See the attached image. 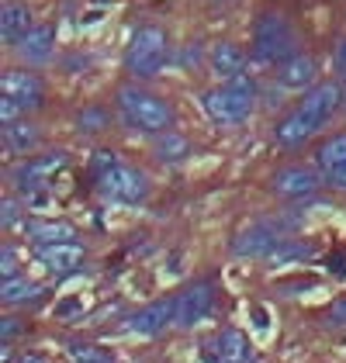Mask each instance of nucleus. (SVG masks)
<instances>
[{
  "label": "nucleus",
  "instance_id": "1",
  "mask_svg": "<svg viewBox=\"0 0 346 363\" xmlns=\"http://www.w3.org/2000/svg\"><path fill=\"white\" fill-rule=\"evenodd\" d=\"M336 108H340V86L336 84L312 86V90L301 97V104H298V108H294V111L277 125V142H281L284 149H298V145H305L318 128H325V125H329V118L336 114Z\"/></svg>",
  "mask_w": 346,
  "mask_h": 363
},
{
  "label": "nucleus",
  "instance_id": "2",
  "mask_svg": "<svg viewBox=\"0 0 346 363\" xmlns=\"http://www.w3.org/2000/svg\"><path fill=\"white\" fill-rule=\"evenodd\" d=\"M118 111L121 121L135 132H149V135H163L170 132L173 125V111L163 97H152L139 86H121L118 90Z\"/></svg>",
  "mask_w": 346,
  "mask_h": 363
},
{
  "label": "nucleus",
  "instance_id": "3",
  "mask_svg": "<svg viewBox=\"0 0 346 363\" xmlns=\"http://www.w3.org/2000/svg\"><path fill=\"white\" fill-rule=\"evenodd\" d=\"M201 104H204V114L215 125H242L250 118V111H253V80L239 73L225 86L208 90L201 97Z\"/></svg>",
  "mask_w": 346,
  "mask_h": 363
},
{
  "label": "nucleus",
  "instance_id": "4",
  "mask_svg": "<svg viewBox=\"0 0 346 363\" xmlns=\"http://www.w3.org/2000/svg\"><path fill=\"white\" fill-rule=\"evenodd\" d=\"M253 49H257V59H263V62H288L291 56H298L294 31L281 14H263L257 21Z\"/></svg>",
  "mask_w": 346,
  "mask_h": 363
},
{
  "label": "nucleus",
  "instance_id": "5",
  "mask_svg": "<svg viewBox=\"0 0 346 363\" xmlns=\"http://www.w3.org/2000/svg\"><path fill=\"white\" fill-rule=\"evenodd\" d=\"M97 191L108 197V201H118V204H139L149 191L143 169L128 167V163H111L108 169L97 173Z\"/></svg>",
  "mask_w": 346,
  "mask_h": 363
},
{
  "label": "nucleus",
  "instance_id": "6",
  "mask_svg": "<svg viewBox=\"0 0 346 363\" xmlns=\"http://www.w3.org/2000/svg\"><path fill=\"white\" fill-rule=\"evenodd\" d=\"M167 62V35L156 25H143L128 42V69L135 77H152Z\"/></svg>",
  "mask_w": 346,
  "mask_h": 363
},
{
  "label": "nucleus",
  "instance_id": "7",
  "mask_svg": "<svg viewBox=\"0 0 346 363\" xmlns=\"http://www.w3.org/2000/svg\"><path fill=\"white\" fill-rule=\"evenodd\" d=\"M316 167H318V173H322L325 184L346 191V132L343 135H333V139H325L318 145Z\"/></svg>",
  "mask_w": 346,
  "mask_h": 363
},
{
  "label": "nucleus",
  "instance_id": "8",
  "mask_svg": "<svg viewBox=\"0 0 346 363\" xmlns=\"http://www.w3.org/2000/svg\"><path fill=\"white\" fill-rule=\"evenodd\" d=\"M0 90H4V97L7 101H14L18 108H38L42 104V97H45V86L38 77H31V73H21V69H11V73H4V80H0Z\"/></svg>",
  "mask_w": 346,
  "mask_h": 363
},
{
  "label": "nucleus",
  "instance_id": "9",
  "mask_svg": "<svg viewBox=\"0 0 346 363\" xmlns=\"http://www.w3.org/2000/svg\"><path fill=\"white\" fill-rule=\"evenodd\" d=\"M281 232H284L281 222H263L257 228H250V232H242L235 239L232 252L235 256H274V250L281 246Z\"/></svg>",
  "mask_w": 346,
  "mask_h": 363
},
{
  "label": "nucleus",
  "instance_id": "10",
  "mask_svg": "<svg viewBox=\"0 0 346 363\" xmlns=\"http://www.w3.org/2000/svg\"><path fill=\"white\" fill-rule=\"evenodd\" d=\"M322 187V173L312 167H288L274 177V194L281 197H312Z\"/></svg>",
  "mask_w": 346,
  "mask_h": 363
},
{
  "label": "nucleus",
  "instance_id": "11",
  "mask_svg": "<svg viewBox=\"0 0 346 363\" xmlns=\"http://www.w3.org/2000/svg\"><path fill=\"white\" fill-rule=\"evenodd\" d=\"M211 301H215V291H211L208 284H194L191 291H184V294L177 298V322H173V325H180V329L198 325L204 315L211 311Z\"/></svg>",
  "mask_w": 346,
  "mask_h": 363
},
{
  "label": "nucleus",
  "instance_id": "12",
  "mask_svg": "<svg viewBox=\"0 0 346 363\" xmlns=\"http://www.w3.org/2000/svg\"><path fill=\"white\" fill-rule=\"evenodd\" d=\"M173 322H177V298H167V301H152L149 308L135 311L128 318V329L132 333H143V335H156V333H163L167 325H173Z\"/></svg>",
  "mask_w": 346,
  "mask_h": 363
},
{
  "label": "nucleus",
  "instance_id": "13",
  "mask_svg": "<svg viewBox=\"0 0 346 363\" xmlns=\"http://www.w3.org/2000/svg\"><path fill=\"white\" fill-rule=\"evenodd\" d=\"M59 169H62V156L59 152L42 156V160H28L25 167L18 169V184H21V191H45Z\"/></svg>",
  "mask_w": 346,
  "mask_h": 363
},
{
  "label": "nucleus",
  "instance_id": "14",
  "mask_svg": "<svg viewBox=\"0 0 346 363\" xmlns=\"http://www.w3.org/2000/svg\"><path fill=\"white\" fill-rule=\"evenodd\" d=\"M38 259L56 270V274H69L84 263V242H56V246H35Z\"/></svg>",
  "mask_w": 346,
  "mask_h": 363
},
{
  "label": "nucleus",
  "instance_id": "15",
  "mask_svg": "<svg viewBox=\"0 0 346 363\" xmlns=\"http://www.w3.org/2000/svg\"><path fill=\"white\" fill-rule=\"evenodd\" d=\"M316 62H312V56H291L288 62H281V69H277V80H281V86H288V90H312L316 84Z\"/></svg>",
  "mask_w": 346,
  "mask_h": 363
},
{
  "label": "nucleus",
  "instance_id": "16",
  "mask_svg": "<svg viewBox=\"0 0 346 363\" xmlns=\"http://www.w3.org/2000/svg\"><path fill=\"white\" fill-rule=\"evenodd\" d=\"M18 56L31 62V66H45L52 59V28L49 25H38L31 28L21 42H18Z\"/></svg>",
  "mask_w": 346,
  "mask_h": 363
},
{
  "label": "nucleus",
  "instance_id": "17",
  "mask_svg": "<svg viewBox=\"0 0 346 363\" xmlns=\"http://www.w3.org/2000/svg\"><path fill=\"white\" fill-rule=\"evenodd\" d=\"M215 353V363H253V353H250V342L239 329H225L218 335V342L208 346Z\"/></svg>",
  "mask_w": 346,
  "mask_h": 363
},
{
  "label": "nucleus",
  "instance_id": "18",
  "mask_svg": "<svg viewBox=\"0 0 346 363\" xmlns=\"http://www.w3.org/2000/svg\"><path fill=\"white\" fill-rule=\"evenodd\" d=\"M28 31H31V11L25 4H7L4 14H0V35H4L7 42L18 45Z\"/></svg>",
  "mask_w": 346,
  "mask_h": 363
},
{
  "label": "nucleus",
  "instance_id": "19",
  "mask_svg": "<svg viewBox=\"0 0 346 363\" xmlns=\"http://www.w3.org/2000/svg\"><path fill=\"white\" fill-rule=\"evenodd\" d=\"M28 235L35 246H56V242H77V228L66 222H31Z\"/></svg>",
  "mask_w": 346,
  "mask_h": 363
},
{
  "label": "nucleus",
  "instance_id": "20",
  "mask_svg": "<svg viewBox=\"0 0 346 363\" xmlns=\"http://www.w3.org/2000/svg\"><path fill=\"white\" fill-rule=\"evenodd\" d=\"M211 69L218 73V77H239L242 73V52L235 49V45H229V42H222V45H215L211 49Z\"/></svg>",
  "mask_w": 346,
  "mask_h": 363
},
{
  "label": "nucleus",
  "instance_id": "21",
  "mask_svg": "<svg viewBox=\"0 0 346 363\" xmlns=\"http://www.w3.org/2000/svg\"><path fill=\"white\" fill-rule=\"evenodd\" d=\"M187 152H191V145L184 135H177V132H163L160 139H156V156L163 160V163H180V160H187Z\"/></svg>",
  "mask_w": 346,
  "mask_h": 363
},
{
  "label": "nucleus",
  "instance_id": "22",
  "mask_svg": "<svg viewBox=\"0 0 346 363\" xmlns=\"http://www.w3.org/2000/svg\"><path fill=\"white\" fill-rule=\"evenodd\" d=\"M4 139H7V149H18V152H28L31 145L38 142V132L31 128V125H7V132H4Z\"/></svg>",
  "mask_w": 346,
  "mask_h": 363
},
{
  "label": "nucleus",
  "instance_id": "23",
  "mask_svg": "<svg viewBox=\"0 0 346 363\" xmlns=\"http://www.w3.org/2000/svg\"><path fill=\"white\" fill-rule=\"evenodd\" d=\"M31 294H42L38 284H28V280H4V305H18V301H28Z\"/></svg>",
  "mask_w": 346,
  "mask_h": 363
},
{
  "label": "nucleus",
  "instance_id": "24",
  "mask_svg": "<svg viewBox=\"0 0 346 363\" xmlns=\"http://www.w3.org/2000/svg\"><path fill=\"white\" fill-rule=\"evenodd\" d=\"M312 252L316 250H312L308 242H301V246H298V242H281L270 259H274V263H284V259H305V256H312Z\"/></svg>",
  "mask_w": 346,
  "mask_h": 363
},
{
  "label": "nucleus",
  "instance_id": "25",
  "mask_svg": "<svg viewBox=\"0 0 346 363\" xmlns=\"http://www.w3.org/2000/svg\"><path fill=\"white\" fill-rule=\"evenodd\" d=\"M69 360L73 363H111V357L104 350H94V346H73L69 350Z\"/></svg>",
  "mask_w": 346,
  "mask_h": 363
},
{
  "label": "nucleus",
  "instance_id": "26",
  "mask_svg": "<svg viewBox=\"0 0 346 363\" xmlns=\"http://www.w3.org/2000/svg\"><path fill=\"white\" fill-rule=\"evenodd\" d=\"M329 322H333V325H346V294L329 308Z\"/></svg>",
  "mask_w": 346,
  "mask_h": 363
},
{
  "label": "nucleus",
  "instance_id": "27",
  "mask_svg": "<svg viewBox=\"0 0 346 363\" xmlns=\"http://www.w3.org/2000/svg\"><path fill=\"white\" fill-rule=\"evenodd\" d=\"M14 277V252H11V246L4 250V280Z\"/></svg>",
  "mask_w": 346,
  "mask_h": 363
},
{
  "label": "nucleus",
  "instance_id": "28",
  "mask_svg": "<svg viewBox=\"0 0 346 363\" xmlns=\"http://www.w3.org/2000/svg\"><path fill=\"white\" fill-rule=\"evenodd\" d=\"M18 218V204L14 201H4V225H14Z\"/></svg>",
  "mask_w": 346,
  "mask_h": 363
},
{
  "label": "nucleus",
  "instance_id": "29",
  "mask_svg": "<svg viewBox=\"0 0 346 363\" xmlns=\"http://www.w3.org/2000/svg\"><path fill=\"white\" fill-rule=\"evenodd\" d=\"M84 125H108V114H104V111H86L84 114Z\"/></svg>",
  "mask_w": 346,
  "mask_h": 363
},
{
  "label": "nucleus",
  "instance_id": "30",
  "mask_svg": "<svg viewBox=\"0 0 346 363\" xmlns=\"http://www.w3.org/2000/svg\"><path fill=\"white\" fill-rule=\"evenodd\" d=\"M329 263H333V274H340V277L346 274V252H336V256H333Z\"/></svg>",
  "mask_w": 346,
  "mask_h": 363
},
{
  "label": "nucleus",
  "instance_id": "31",
  "mask_svg": "<svg viewBox=\"0 0 346 363\" xmlns=\"http://www.w3.org/2000/svg\"><path fill=\"white\" fill-rule=\"evenodd\" d=\"M336 66H340V69H346V38L340 42V49H336Z\"/></svg>",
  "mask_w": 346,
  "mask_h": 363
},
{
  "label": "nucleus",
  "instance_id": "32",
  "mask_svg": "<svg viewBox=\"0 0 346 363\" xmlns=\"http://www.w3.org/2000/svg\"><path fill=\"white\" fill-rule=\"evenodd\" d=\"M14 329H18V322H14V318H7V322H4V339H11Z\"/></svg>",
  "mask_w": 346,
  "mask_h": 363
}]
</instances>
